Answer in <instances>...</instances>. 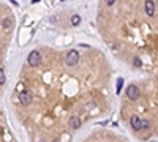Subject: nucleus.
Returning a JSON list of instances; mask_svg holds the SVG:
<instances>
[{"mask_svg":"<svg viewBox=\"0 0 158 142\" xmlns=\"http://www.w3.org/2000/svg\"><path fill=\"white\" fill-rule=\"evenodd\" d=\"M127 96H128V100H131V101H136V100L139 98V88H137L134 84L128 85L127 87Z\"/></svg>","mask_w":158,"mask_h":142,"instance_id":"obj_1","label":"nucleus"},{"mask_svg":"<svg viewBox=\"0 0 158 142\" xmlns=\"http://www.w3.org/2000/svg\"><path fill=\"white\" fill-rule=\"evenodd\" d=\"M32 93L29 90H24L19 93V103H21L22 106H30L32 104Z\"/></svg>","mask_w":158,"mask_h":142,"instance_id":"obj_2","label":"nucleus"},{"mask_svg":"<svg viewBox=\"0 0 158 142\" xmlns=\"http://www.w3.org/2000/svg\"><path fill=\"white\" fill-rule=\"evenodd\" d=\"M41 63V54L38 51H32L30 55H29V65L30 66H38Z\"/></svg>","mask_w":158,"mask_h":142,"instance_id":"obj_3","label":"nucleus"},{"mask_svg":"<svg viewBox=\"0 0 158 142\" xmlns=\"http://www.w3.org/2000/svg\"><path fill=\"white\" fill-rule=\"evenodd\" d=\"M65 62H66V65H70V66H74V65L79 62V52L70 51L68 55H66V58H65Z\"/></svg>","mask_w":158,"mask_h":142,"instance_id":"obj_4","label":"nucleus"},{"mask_svg":"<svg viewBox=\"0 0 158 142\" xmlns=\"http://www.w3.org/2000/svg\"><path fill=\"white\" fill-rule=\"evenodd\" d=\"M141 122H142V118H139L137 115H133V117L130 118V123H131L134 131H141Z\"/></svg>","mask_w":158,"mask_h":142,"instance_id":"obj_5","label":"nucleus"},{"mask_svg":"<svg viewBox=\"0 0 158 142\" xmlns=\"http://www.w3.org/2000/svg\"><path fill=\"white\" fill-rule=\"evenodd\" d=\"M145 13L150 17L155 14V2L153 0H147V2H145Z\"/></svg>","mask_w":158,"mask_h":142,"instance_id":"obj_6","label":"nucleus"},{"mask_svg":"<svg viewBox=\"0 0 158 142\" xmlns=\"http://www.w3.org/2000/svg\"><path fill=\"white\" fill-rule=\"evenodd\" d=\"M11 27H13V19H11V17H3V19H2V29H3L5 32H10Z\"/></svg>","mask_w":158,"mask_h":142,"instance_id":"obj_7","label":"nucleus"},{"mask_svg":"<svg viewBox=\"0 0 158 142\" xmlns=\"http://www.w3.org/2000/svg\"><path fill=\"white\" fill-rule=\"evenodd\" d=\"M70 126H71L73 129H78L79 126H81V120H79L78 117H71L70 118Z\"/></svg>","mask_w":158,"mask_h":142,"instance_id":"obj_8","label":"nucleus"},{"mask_svg":"<svg viewBox=\"0 0 158 142\" xmlns=\"http://www.w3.org/2000/svg\"><path fill=\"white\" fill-rule=\"evenodd\" d=\"M149 128H150V122H149V120H145V118H142L141 129H149Z\"/></svg>","mask_w":158,"mask_h":142,"instance_id":"obj_9","label":"nucleus"},{"mask_svg":"<svg viewBox=\"0 0 158 142\" xmlns=\"http://www.w3.org/2000/svg\"><path fill=\"white\" fill-rule=\"evenodd\" d=\"M71 24H73V25H79V24H81V17H79L78 14H76V16H73L71 17Z\"/></svg>","mask_w":158,"mask_h":142,"instance_id":"obj_10","label":"nucleus"},{"mask_svg":"<svg viewBox=\"0 0 158 142\" xmlns=\"http://www.w3.org/2000/svg\"><path fill=\"white\" fill-rule=\"evenodd\" d=\"M5 84V71L3 68H0V85H3Z\"/></svg>","mask_w":158,"mask_h":142,"instance_id":"obj_11","label":"nucleus"},{"mask_svg":"<svg viewBox=\"0 0 158 142\" xmlns=\"http://www.w3.org/2000/svg\"><path fill=\"white\" fill-rule=\"evenodd\" d=\"M122 85H123V79H119V81H117V93H120Z\"/></svg>","mask_w":158,"mask_h":142,"instance_id":"obj_12","label":"nucleus"},{"mask_svg":"<svg viewBox=\"0 0 158 142\" xmlns=\"http://www.w3.org/2000/svg\"><path fill=\"white\" fill-rule=\"evenodd\" d=\"M141 65H142V62L141 60H139V58H134V66H137V68H139V66H141Z\"/></svg>","mask_w":158,"mask_h":142,"instance_id":"obj_13","label":"nucleus"},{"mask_svg":"<svg viewBox=\"0 0 158 142\" xmlns=\"http://www.w3.org/2000/svg\"><path fill=\"white\" fill-rule=\"evenodd\" d=\"M106 3L108 5H114V3H116V0H106Z\"/></svg>","mask_w":158,"mask_h":142,"instance_id":"obj_14","label":"nucleus"},{"mask_svg":"<svg viewBox=\"0 0 158 142\" xmlns=\"http://www.w3.org/2000/svg\"><path fill=\"white\" fill-rule=\"evenodd\" d=\"M38 2H40V0H32V3H38Z\"/></svg>","mask_w":158,"mask_h":142,"instance_id":"obj_15","label":"nucleus"}]
</instances>
